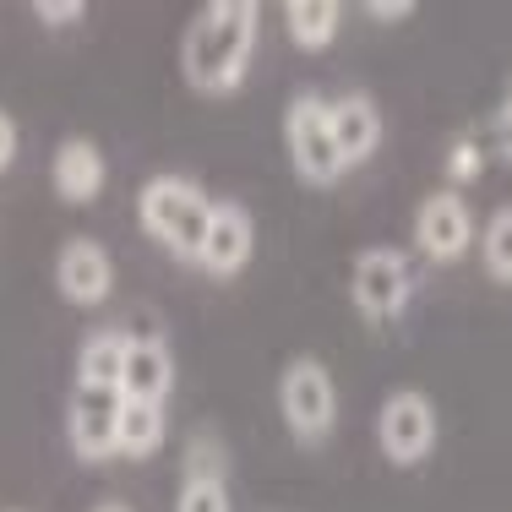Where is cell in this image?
I'll use <instances>...</instances> for the list:
<instances>
[{"label":"cell","instance_id":"14","mask_svg":"<svg viewBox=\"0 0 512 512\" xmlns=\"http://www.w3.org/2000/svg\"><path fill=\"white\" fill-rule=\"evenodd\" d=\"M126 349H131V333H120V327H99V333H88V338H82V349H77V387L120 393Z\"/></svg>","mask_w":512,"mask_h":512},{"label":"cell","instance_id":"10","mask_svg":"<svg viewBox=\"0 0 512 512\" xmlns=\"http://www.w3.org/2000/svg\"><path fill=\"white\" fill-rule=\"evenodd\" d=\"M115 420H120V393H104V387H71L66 442L82 463L115 458Z\"/></svg>","mask_w":512,"mask_h":512},{"label":"cell","instance_id":"3","mask_svg":"<svg viewBox=\"0 0 512 512\" xmlns=\"http://www.w3.org/2000/svg\"><path fill=\"white\" fill-rule=\"evenodd\" d=\"M278 414L300 447H316L338 425V382L316 355H295L278 371Z\"/></svg>","mask_w":512,"mask_h":512},{"label":"cell","instance_id":"9","mask_svg":"<svg viewBox=\"0 0 512 512\" xmlns=\"http://www.w3.org/2000/svg\"><path fill=\"white\" fill-rule=\"evenodd\" d=\"M55 289L71 306H104L109 289H115V256L104 251V240L71 235L55 256Z\"/></svg>","mask_w":512,"mask_h":512},{"label":"cell","instance_id":"7","mask_svg":"<svg viewBox=\"0 0 512 512\" xmlns=\"http://www.w3.org/2000/svg\"><path fill=\"white\" fill-rule=\"evenodd\" d=\"M256 256V218L246 202L235 197H218L213 213H207V235H202V251L191 267H202L207 278H218V284H229V278H240L251 267Z\"/></svg>","mask_w":512,"mask_h":512},{"label":"cell","instance_id":"1","mask_svg":"<svg viewBox=\"0 0 512 512\" xmlns=\"http://www.w3.org/2000/svg\"><path fill=\"white\" fill-rule=\"evenodd\" d=\"M256 39H262V6L256 0H213L186 22L180 39V71H186L191 93L202 99H224L246 82Z\"/></svg>","mask_w":512,"mask_h":512},{"label":"cell","instance_id":"16","mask_svg":"<svg viewBox=\"0 0 512 512\" xmlns=\"http://www.w3.org/2000/svg\"><path fill=\"white\" fill-rule=\"evenodd\" d=\"M284 28H289V44H295V50L322 55L327 44L338 39V28H344V6H338V0H289Z\"/></svg>","mask_w":512,"mask_h":512},{"label":"cell","instance_id":"4","mask_svg":"<svg viewBox=\"0 0 512 512\" xmlns=\"http://www.w3.org/2000/svg\"><path fill=\"white\" fill-rule=\"evenodd\" d=\"M442 442V420H436V404L420 393V387H393L376 409V447H382L387 463L398 469H420L425 458Z\"/></svg>","mask_w":512,"mask_h":512},{"label":"cell","instance_id":"2","mask_svg":"<svg viewBox=\"0 0 512 512\" xmlns=\"http://www.w3.org/2000/svg\"><path fill=\"white\" fill-rule=\"evenodd\" d=\"M207 213H213V197L186 175H153V180H142V191H137L142 229H148L158 246L175 251L180 262H197L202 235H207Z\"/></svg>","mask_w":512,"mask_h":512},{"label":"cell","instance_id":"24","mask_svg":"<svg viewBox=\"0 0 512 512\" xmlns=\"http://www.w3.org/2000/svg\"><path fill=\"white\" fill-rule=\"evenodd\" d=\"M496 153L512 158V109L502 104V115H496Z\"/></svg>","mask_w":512,"mask_h":512},{"label":"cell","instance_id":"8","mask_svg":"<svg viewBox=\"0 0 512 512\" xmlns=\"http://www.w3.org/2000/svg\"><path fill=\"white\" fill-rule=\"evenodd\" d=\"M474 207L463 202V191H431V197H420L414 207V246H420L431 262H458L463 251L474 246Z\"/></svg>","mask_w":512,"mask_h":512},{"label":"cell","instance_id":"6","mask_svg":"<svg viewBox=\"0 0 512 512\" xmlns=\"http://www.w3.org/2000/svg\"><path fill=\"white\" fill-rule=\"evenodd\" d=\"M409 289H414V273L398 246H371L349 267V300H355L360 322H371V327L398 322L409 311Z\"/></svg>","mask_w":512,"mask_h":512},{"label":"cell","instance_id":"5","mask_svg":"<svg viewBox=\"0 0 512 512\" xmlns=\"http://www.w3.org/2000/svg\"><path fill=\"white\" fill-rule=\"evenodd\" d=\"M284 153L306 186H338L349 175L344 158L333 148V131H327V99L322 93H295L284 104Z\"/></svg>","mask_w":512,"mask_h":512},{"label":"cell","instance_id":"19","mask_svg":"<svg viewBox=\"0 0 512 512\" xmlns=\"http://www.w3.org/2000/svg\"><path fill=\"white\" fill-rule=\"evenodd\" d=\"M175 512H235V502H229V480H180Z\"/></svg>","mask_w":512,"mask_h":512},{"label":"cell","instance_id":"13","mask_svg":"<svg viewBox=\"0 0 512 512\" xmlns=\"http://www.w3.org/2000/svg\"><path fill=\"white\" fill-rule=\"evenodd\" d=\"M175 393V355L164 338H131L126 371H120V398L126 404H169Z\"/></svg>","mask_w":512,"mask_h":512},{"label":"cell","instance_id":"22","mask_svg":"<svg viewBox=\"0 0 512 512\" xmlns=\"http://www.w3.org/2000/svg\"><path fill=\"white\" fill-rule=\"evenodd\" d=\"M360 17L376 22V28H393V22H409L414 17V6H409V0H365Z\"/></svg>","mask_w":512,"mask_h":512},{"label":"cell","instance_id":"25","mask_svg":"<svg viewBox=\"0 0 512 512\" xmlns=\"http://www.w3.org/2000/svg\"><path fill=\"white\" fill-rule=\"evenodd\" d=\"M93 512H131V507H126V502H99Z\"/></svg>","mask_w":512,"mask_h":512},{"label":"cell","instance_id":"18","mask_svg":"<svg viewBox=\"0 0 512 512\" xmlns=\"http://www.w3.org/2000/svg\"><path fill=\"white\" fill-rule=\"evenodd\" d=\"M229 474V447L213 431H197L186 447V480H224Z\"/></svg>","mask_w":512,"mask_h":512},{"label":"cell","instance_id":"17","mask_svg":"<svg viewBox=\"0 0 512 512\" xmlns=\"http://www.w3.org/2000/svg\"><path fill=\"white\" fill-rule=\"evenodd\" d=\"M480 262H485V273L496 278V284H512V207H496L491 218H485V229L480 235Z\"/></svg>","mask_w":512,"mask_h":512},{"label":"cell","instance_id":"15","mask_svg":"<svg viewBox=\"0 0 512 512\" xmlns=\"http://www.w3.org/2000/svg\"><path fill=\"white\" fill-rule=\"evenodd\" d=\"M169 442V409L164 404H126L115 420V458H153Z\"/></svg>","mask_w":512,"mask_h":512},{"label":"cell","instance_id":"26","mask_svg":"<svg viewBox=\"0 0 512 512\" xmlns=\"http://www.w3.org/2000/svg\"><path fill=\"white\" fill-rule=\"evenodd\" d=\"M507 109H512V88H507Z\"/></svg>","mask_w":512,"mask_h":512},{"label":"cell","instance_id":"20","mask_svg":"<svg viewBox=\"0 0 512 512\" xmlns=\"http://www.w3.org/2000/svg\"><path fill=\"white\" fill-rule=\"evenodd\" d=\"M474 180H480V142L463 137L447 148V191H463V186H474Z\"/></svg>","mask_w":512,"mask_h":512},{"label":"cell","instance_id":"11","mask_svg":"<svg viewBox=\"0 0 512 512\" xmlns=\"http://www.w3.org/2000/svg\"><path fill=\"white\" fill-rule=\"evenodd\" d=\"M50 186L60 202L82 207V202H99L104 186H109V164H104V148L93 137H66L50 158Z\"/></svg>","mask_w":512,"mask_h":512},{"label":"cell","instance_id":"12","mask_svg":"<svg viewBox=\"0 0 512 512\" xmlns=\"http://www.w3.org/2000/svg\"><path fill=\"white\" fill-rule=\"evenodd\" d=\"M327 131H333V148L344 158V169L365 164L376 148H382V109L376 99H365V93H344V99L327 104Z\"/></svg>","mask_w":512,"mask_h":512},{"label":"cell","instance_id":"23","mask_svg":"<svg viewBox=\"0 0 512 512\" xmlns=\"http://www.w3.org/2000/svg\"><path fill=\"white\" fill-rule=\"evenodd\" d=\"M17 148H22V131H17V115H11L6 104H0V175H6L11 164H17Z\"/></svg>","mask_w":512,"mask_h":512},{"label":"cell","instance_id":"21","mask_svg":"<svg viewBox=\"0 0 512 512\" xmlns=\"http://www.w3.org/2000/svg\"><path fill=\"white\" fill-rule=\"evenodd\" d=\"M33 17H39L44 28H77V22L88 17V6H82V0H39Z\"/></svg>","mask_w":512,"mask_h":512}]
</instances>
